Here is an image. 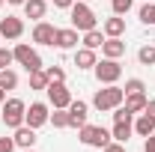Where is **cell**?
<instances>
[{
  "mask_svg": "<svg viewBox=\"0 0 155 152\" xmlns=\"http://www.w3.org/2000/svg\"><path fill=\"white\" fill-rule=\"evenodd\" d=\"M122 101H125V90H122V87H116V84H107L104 90H98V93L93 95V107L101 111V114H104V111L119 107Z\"/></svg>",
  "mask_w": 155,
  "mask_h": 152,
  "instance_id": "obj_1",
  "label": "cell"
},
{
  "mask_svg": "<svg viewBox=\"0 0 155 152\" xmlns=\"http://www.w3.org/2000/svg\"><path fill=\"white\" fill-rule=\"evenodd\" d=\"M69 18H72V27L75 30H81V33H87V30H96V12L84 3V0H78V3H72V9H69Z\"/></svg>",
  "mask_w": 155,
  "mask_h": 152,
  "instance_id": "obj_2",
  "label": "cell"
},
{
  "mask_svg": "<svg viewBox=\"0 0 155 152\" xmlns=\"http://www.w3.org/2000/svg\"><path fill=\"white\" fill-rule=\"evenodd\" d=\"M78 137H81V143H87V146H96V149H104L107 143H114V134L107 131V128H101V125H81L78 128Z\"/></svg>",
  "mask_w": 155,
  "mask_h": 152,
  "instance_id": "obj_3",
  "label": "cell"
},
{
  "mask_svg": "<svg viewBox=\"0 0 155 152\" xmlns=\"http://www.w3.org/2000/svg\"><path fill=\"white\" fill-rule=\"evenodd\" d=\"M24 114H27V104L21 98H9L3 104V125L6 128H21L24 125Z\"/></svg>",
  "mask_w": 155,
  "mask_h": 152,
  "instance_id": "obj_4",
  "label": "cell"
},
{
  "mask_svg": "<svg viewBox=\"0 0 155 152\" xmlns=\"http://www.w3.org/2000/svg\"><path fill=\"white\" fill-rule=\"evenodd\" d=\"M93 72H96V78H98V84H116L119 81V75H122V66L116 63V60H101V63H96L93 66Z\"/></svg>",
  "mask_w": 155,
  "mask_h": 152,
  "instance_id": "obj_5",
  "label": "cell"
},
{
  "mask_svg": "<svg viewBox=\"0 0 155 152\" xmlns=\"http://www.w3.org/2000/svg\"><path fill=\"white\" fill-rule=\"evenodd\" d=\"M12 54H15V60H18V63L27 69V72H36V69H42V57H39L36 51L27 45V42H18Z\"/></svg>",
  "mask_w": 155,
  "mask_h": 152,
  "instance_id": "obj_6",
  "label": "cell"
},
{
  "mask_svg": "<svg viewBox=\"0 0 155 152\" xmlns=\"http://www.w3.org/2000/svg\"><path fill=\"white\" fill-rule=\"evenodd\" d=\"M48 104H42V101H33L30 107H27V114H24V125H30V128H42L45 122H48Z\"/></svg>",
  "mask_w": 155,
  "mask_h": 152,
  "instance_id": "obj_7",
  "label": "cell"
},
{
  "mask_svg": "<svg viewBox=\"0 0 155 152\" xmlns=\"http://www.w3.org/2000/svg\"><path fill=\"white\" fill-rule=\"evenodd\" d=\"M48 101L54 104V107H69L72 104V93L66 90V84H48Z\"/></svg>",
  "mask_w": 155,
  "mask_h": 152,
  "instance_id": "obj_8",
  "label": "cell"
},
{
  "mask_svg": "<svg viewBox=\"0 0 155 152\" xmlns=\"http://www.w3.org/2000/svg\"><path fill=\"white\" fill-rule=\"evenodd\" d=\"M24 36V21L15 15H6L0 21V39H21Z\"/></svg>",
  "mask_w": 155,
  "mask_h": 152,
  "instance_id": "obj_9",
  "label": "cell"
},
{
  "mask_svg": "<svg viewBox=\"0 0 155 152\" xmlns=\"http://www.w3.org/2000/svg\"><path fill=\"white\" fill-rule=\"evenodd\" d=\"M54 36H57V27L54 24L36 21V27H33V42L36 45H54Z\"/></svg>",
  "mask_w": 155,
  "mask_h": 152,
  "instance_id": "obj_10",
  "label": "cell"
},
{
  "mask_svg": "<svg viewBox=\"0 0 155 152\" xmlns=\"http://www.w3.org/2000/svg\"><path fill=\"white\" fill-rule=\"evenodd\" d=\"M87 111H90L87 101H72V104H69V128L87 125Z\"/></svg>",
  "mask_w": 155,
  "mask_h": 152,
  "instance_id": "obj_11",
  "label": "cell"
},
{
  "mask_svg": "<svg viewBox=\"0 0 155 152\" xmlns=\"http://www.w3.org/2000/svg\"><path fill=\"white\" fill-rule=\"evenodd\" d=\"M101 54H104L107 60H119L122 54H125V42H122V36H107L104 45H101Z\"/></svg>",
  "mask_w": 155,
  "mask_h": 152,
  "instance_id": "obj_12",
  "label": "cell"
},
{
  "mask_svg": "<svg viewBox=\"0 0 155 152\" xmlns=\"http://www.w3.org/2000/svg\"><path fill=\"white\" fill-rule=\"evenodd\" d=\"M54 45H57L60 51H69V48H75V45H78V30H75V27H66V30H60V27H57Z\"/></svg>",
  "mask_w": 155,
  "mask_h": 152,
  "instance_id": "obj_13",
  "label": "cell"
},
{
  "mask_svg": "<svg viewBox=\"0 0 155 152\" xmlns=\"http://www.w3.org/2000/svg\"><path fill=\"white\" fill-rule=\"evenodd\" d=\"M15 146H21V149H33V143H36V128H30V125H21V128H15Z\"/></svg>",
  "mask_w": 155,
  "mask_h": 152,
  "instance_id": "obj_14",
  "label": "cell"
},
{
  "mask_svg": "<svg viewBox=\"0 0 155 152\" xmlns=\"http://www.w3.org/2000/svg\"><path fill=\"white\" fill-rule=\"evenodd\" d=\"M45 12H48V3H45V0H27V3H24V15L33 18V21H42Z\"/></svg>",
  "mask_w": 155,
  "mask_h": 152,
  "instance_id": "obj_15",
  "label": "cell"
},
{
  "mask_svg": "<svg viewBox=\"0 0 155 152\" xmlns=\"http://www.w3.org/2000/svg\"><path fill=\"white\" fill-rule=\"evenodd\" d=\"M134 131L140 134V137H149V134H155V116L152 114H140L134 122Z\"/></svg>",
  "mask_w": 155,
  "mask_h": 152,
  "instance_id": "obj_16",
  "label": "cell"
},
{
  "mask_svg": "<svg viewBox=\"0 0 155 152\" xmlns=\"http://www.w3.org/2000/svg\"><path fill=\"white\" fill-rule=\"evenodd\" d=\"M96 63L98 60H96V51H93V48H81V51L75 54V66L78 69H93Z\"/></svg>",
  "mask_w": 155,
  "mask_h": 152,
  "instance_id": "obj_17",
  "label": "cell"
},
{
  "mask_svg": "<svg viewBox=\"0 0 155 152\" xmlns=\"http://www.w3.org/2000/svg\"><path fill=\"white\" fill-rule=\"evenodd\" d=\"M101 30H104V36H122V33H125V18H122V15H114V18L104 21Z\"/></svg>",
  "mask_w": 155,
  "mask_h": 152,
  "instance_id": "obj_18",
  "label": "cell"
},
{
  "mask_svg": "<svg viewBox=\"0 0 155 152\" xmlns=\"http://www.w3.org/2000/svg\"><path fill=\"white\" fill-rule=\"evenodd\" d=\"M146 101H149L146 95L137 93V95H125V101H122V104H125L131 114H143V111H146Z\"/></svg>",
  "mask_w": 155,
  "mask_h": 152,
  "instance_id": "obj_19",
  "label": "cell"
},
{
  "mask_svg": "<svg viewBox=\"0 0 155 152\" xmlns=\"http://www.w3.org/2000/svg\"><path fill=\"white\" fill-rule=\"evenodd\" d=\"M131 131H134V125L131 122H114V140L116 143H128V137H131Z\"/></svg>",
  "mask_w": 155,
  "mask_h": 152,
  "instance_id": "obj_20",
  "label": "cell"
},
{
  "mask_svg": "<svg viewBox=\"0 0 155 152\" xmlns=\"http://www.w3.org/2000/svg\"><path fill=\"white\" fill-rule=\"evenodd\" d=\"M104 30H87V33H84V48H93V51H96V48H101V45H104Z\"/></svg>",
  "mask_w": 155,
  "mask_h": 152,
  "instance_id": "obj_21",
  "label": "cell"
},
{
  "mask_svg": "<svg viewBox=\"0 0 155 152\" xmlns=\"http://www.w3.org/2000/svg\"><path fill=\"white\" fill-rule=\"evenodd\" d=\"M48 122H54V128H69V107H54Z\"/></svg>",
  "mask_w": 155,
  "mask_h": 152,
  "instance_id": "obj_22",
  "label": "cell"
},
{
  "mask_svg": "<svg viewBox=\"0 0 155 152\" xmlns=\"http://www.w3.org/2000/svg\"><path fill=\"white\" fill-rule=\"evenodd\" d=\"M48 75H45V69H36V72H30V90H48Z\"/></svg>",
  "mask_w": 155,
  "mask_h": 152,
  "instance_id": "obj_23",
  "label": "cell"
},
{
  "mask_svg": "<svg viewBox=\"0 0 155 152\" xmlns=\"http://www.w3.org/2000/svg\"><path fill=\"white\" fill-rule=\"evenodd\" d=\"M137 63L140 66H155V45H143L137 51Z\"/></svg>",
  "mask_w": 155,
  "mask_h": 152,
  "instance_id": "obj_24",
  "label": "cell"
},
{
  "mask_svg": "<svg viewBox=\"0 0 155 152\" xmlns=\"http://www.w3.org/2000/svg\"><path fill=\"white\" fill-rule=\"evenodd\" d=\"M0 87L3 90H15L18 87V75L12 69H0Z\"/></svg>",
  "mask_w": 155,
  "mask_h": 152,
  "instance_id": "obj_25",
  "label": "cell"
},
{
  "mask_svg": "<svg viewBox=\"0 0 155 152\" xmlns=\"http://www.w3.org/2000/svg\"><path fill=\"white\" fill-rule=\"evenodd\" d=\"M122 90H125V95H137V93H143L146 87H143V81H140V78H131V81H125V87H122Z\"/></svg>",
  "mask_w": 155,
  "mask_h": 152,
  "instance_id": "obj_26",
  "label": "cell"
},
{
  "mask_svg": "<svg viewBox=\"0 0 155 152\" xmlns=\"http://www.w3.org/2000/svg\"><path fill=\"white\" fill-rule=\"evenodd\" d=\"M140 21L143 24H155V3H143L140 6Z\"/></svg>",
  "mask_w": 155,
  "mask_h": 152,
  "instance_id": "obj_27",
  "label": "cell"
},
{
  "mask_svg": "<svg viewBox=\"0 0 155 152\" xmlns=\"http://www.w3.org/2000/svg\"><path fill=\"white\" fill-rule=\"evenodd\" d=\"M45 75H48V81H51V84H63V81H66V72H63L60 66H51V69H45Z\"/></svg>",
  "mask_w": 155,
  "mask_h": 152,
  "instance_id": "obj_28",
  "label": "cell"
},
{
  "mask_svg": "<svg viewBox=\"0 0 155 152\" xmlns=\"http://www.w3.org/2000/svg\"><path fill=\"white\" fill-rule=\"evenodd\" d=\"M131 111L125 107V104H119V107H114V122H131Z\"/></svg>",
  "mask_w": 155,
  "mask_h": 152,
  "instance_id": "obj_29",
  "label": "cell"
},
{
  "mask_svg": "<svg viewBox=\"0 0 155 152\" xmlns=\"http://www.w3.org/2000/svg\"><path fill=\"white\" fill-rule=\"evenodd\" d=\"M131 3H134V0H110V6H114V15H125V12L131 9Z\"/></svg>",
  "mask_w": 155,
  "mask_h": 152,
  "instance_id": "obj_30",
  "label": "cell"
},
{
  "mask_svg": "<svg viewBox=\"0 0 155 152\" xmlns=\"http://www.w3.org/2000/svg\"><path fill=\"white\" fill-rule=\"evenodd\" d=\"M12 63H15V54L9 48H0V69H9Z\"/></svg>",
  "mask_w": 155,
  "mask_h": 152,
  "instance_id": "obj_31",
  "label": "cell"
},
{
  "mask_svg": "<svg viewBox=\"0 0 155 152\" xmlns=\"http://www.w3.org/2000/svg\"><path fill=\"white\" fill-rule=\"evenodd\" d=\"M15 149V140L12 137H0V152H12Z\"/></svg>",
  "mask_w": 155,
  "mask_h": 152,
  "instance_id": "obj_32",
  "label": "cell"
},
{
  "mask_svg": "<svg viewBox=\"0 0 155 152\" xmlns=\"http://www.w3.org/2000/svg\"><path fill=\"white\" fill-rule=\"evenodd\" d=\"M101 152H125V146H122V143H116V140H114V143H107V146H104Z\"/></svg>",
  "mask_w": 155,
  "mask_h": 152,
  "instance_id": "obj_33",
  "label": "cell"
},
{
  "mask_svg": "<svg viewBox=\"0 0 155 152\" xmlns=\"http://www.w3.org/2000/svg\"><path fill=\"white\" fill-rule=\"evenodd\" d=\"M143 152H155V134L146 137V143H143Z\"/></svg>",
  "mask_w": 155,
  "mask_h": 152,
  "instance_id": "obj_34",
  "label": "cell"
},
{
  "mask_svg": "<svg viewBox=\"0 0 155 152\" xmlns=\"http://www.w3.org/2000/svg\"><path fill=\"white\" fill-rule=\"evenodd\" d=\"M72 3H75V0H54L57 9H72Z\"/></svg>",
  "mask_w": 155,
  "mask_h": 152,
  "instance_id": "obj_35",
  "label": "cell"
},
{
  "mask_svg": "<svg viewBox=\"0 0 155 152\" xmlns=\"http://www.w3.org/2000/svg\"><path fill=\"white\" fill-rule=\"evenodd\" d=\"M6 3H12V6H24L27 0H6Z\"/></svg>",
  "mask_w": 155,
  "mask_h": 152,
  "instance_id": "obj_36",
  "label": "cell"
},
{
  "mask_svg": "<svg viewBox=\"0 0 155 152\" xmlns=\"http://www.w3.org/2000/svg\"><path fill=\"white\" fill-rule=\"evenodd\" d=\"M3 101H6V90L0 87V104H3Z\"/></svg>",
  "mask_w": 155,
  "mask_h": 152,
  "instance_id": "obj_37",
  "label": "cell"
},
{
  "mask_svg": "<svg viewBox=\"0 0 155 152\" xmlns=\"http://www.w3.org/2000/svg\"><path fill=\"white\" fill-rule=\"evenodd\" d=\"M21 152H33V149H21Z\"/></svg>",
  "mask_w": 155,
  "mask_h": 152,
  "instance_id": "obj_38",
  "label": "cell"
},
{
  "mask_svg": "<svg viewBox=\"0 0 155 152\" xmlns=\"http://www.w3.org/2000/svg\"><path fill=\"white\" fill-rule=\"evenodd\" d=\"M0 6H3V0H0Z\"/></svg>",
  "mask_w": 155,
  "mask_h": 152,
  "instance_id": "obj_39",
  "label": "cell"
},
{
  "mask_svg": "<svg viewBox=\"0 0 155 152\" xmlns=\"http://www.w3.org/2000/svg\"><path fill=\"white\" fill-rule=\"evenodd\" d=\"M84 3H90V0H84Z\"/></svg>",
  "mask_w": 155,
  "mask_h": 152,
  "instance_id": "obj_40",
  "label": "cell"
},
{
  "mask_svg": "<svg viewBox=\"0 0 155 152\" xmlns=\"http://www.w3.org/2000/svg\"><path fill=\"white\" fill-rule=\"evenodd\" d=\"M152 116H155V114H152Z\"/></svg>",
  "mask_w": 155,
  "mask_h": 152,
  "instance_id": "obj_41",
  "label": "cell"
}]
</instances>
